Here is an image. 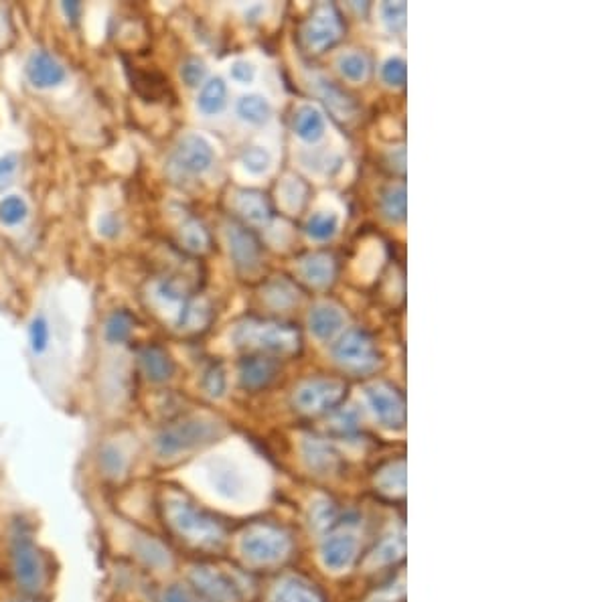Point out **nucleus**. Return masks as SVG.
Returning a JSON list of instances; mask_svg holds the SVG:
<instances>
[{
    "mask_svg": "<svg viewBox=\"0 0 608 602\" xmlns=\"http://www.w3.org/2000/svg\"><path fill=\"white\" fill-rule=\"evenodd\" d=\"M232 78L240 84H252L256 78V69L248 61H236L232 65Z\"/></svg>",
    "mask_w": 608,
    "mask_h": 602,
    "instance_id": "nucleus-43",
    "label": "nucleus"
},
{
    "mask_svg": "<svg viewBox=\"0 0 608 602\" xmlns=\"http://www.w3.org/2000/svg\"><path fill=\"white\" fill-rule=\"evenodd\" d=\"M402 548H404V542H402V540H400V542H396V540L384 542L382 548H379V550L375 552V560H379V562H392V560L398 556L396 552H402Z\"/></svg>",
    "mask_w": 608,
    "mask_h": 602,
    "instance_id": "nucleus-44",
    "label": "nucleus"
},
{
    "mask_svg": "<svg viewBox=\"0 0 608 602\" xmlns=\"http://www.w3.org/2000/svg\"><path fill=\"white\" fill-rule=\"evenodd\" d=\"M278 375V363L266 355H250L240 363V386L248 392L268 388Z\"/></svg>",
    "mask_w": 608,
    "mask_h": 602,
    "instance_id": "nucleus-12",
    "label": "nucleus"
},
{
    "mask_svg": "<svg viewBox=\"0 0 608 602\" xmlns=\"http://www.w3.org/2000/svg\"><path fill=\"white\" fill-rule=\"evenodd\" d=\"M100 232L106 236V238H114V236H118L120 234V221H118V217L116 215H106V217H102V221H100Z\"/></svg>",
    "mask_w": 608,
    "mask_h": 602,
    "instance_id": "nucleus-45",
    "label": "nucleus"
},
{
    "mask_svg": "<svg viewBox=\"0 0 608 602\" xmlns=\"http://www.w3.org/2000/svg\"><path fill=\"white\" fill-rule=\"evenodd\" d=\"M406 3H386L384 5V19L392 31H404L406 29Z\"/></svg>",
    "mask_w": 608,
    "mask_h": 602,
    "instance_id": "nucleus-39",
    "label": "nucleus"
},
{
    "mask_svg": "<svg viewBox=\"0 0 608 602\" xmlns=\"http://www.w3.org/2000/svg\"><path fill=\"white\" fill-rule=\"evenodd\" d=\"M225 100H227V86L223 84L221 78H215V80H209L201 94H199V110L203 114H217L223 110L225 106Z\"/></svg>",
    "mask_w": 608,
    "mask_h": 602,
    "instance_id": "nucleus-26",
    "label": "nucleus"
},
{
    "mask_svg": "<svg viewBox=\"0 0 608 602\" xmlns=\"http://www.w3.org/2000/svg\"><path fill=\"white\" fill-rule=\"evenodd\" d=\"M343 327V315L335 307H317L311 313V331L319 339L333 337Z\"/></svg>",
    "mask_w": 608,
    "mask_h": 602,
    "instance_id": "nucleus-24",
    "label": "nucleus"
},
{
    "mask_svg": "<svg viewBox=\"0 0 608 602\" xmlns=\"http://www.w3.org/2000/svg\"><path fill=\"white\" fill-rule=\"evenodd\" d=\"M140 365L146 378L155 384H163L171 380L175 373V363L171 355L159 345H148L140 351Z\"/></svg>",
    "mask_w": 608,
    "mask_h": 602,
    "instance_id": "nucleus-15",
    "label": "nucleus"
},
{
    "mask_svg": "<svg viewBox=\"0 0 608 602\" xmlns=\"http://www.w3.org/2000/svg\"><path fill=\"white\" fill-rule=\"evenodd\" d=\"M165 602H189V596L183 588L179 586H171L165 594Z\"/></svg>",
    "mask_w": 608,
    "mask_h": 602,
    "instance_id": "nucleus-46",
    "label": "nucleus"
},
{
    "mask_svg": "<svg viewBox=\"0 0 608 602\" xmlns=\"http://www.w3.org/2000/svg\"><path fill=\"white\" fill-rule=\"evenodd\" d=\"M307 457L311 461V465L315 469H323V471H331L333 465H335V457L329 450L327 444H321V442H309L307 444Z\"/></svg>",
    "mask_w": 608,
    "mask_h": 602,
    "instance_id": "nucleus-35",
    "label": "nucleus"
},
{
    "mask_svg": "<svg viewBox=\"0 0 608 602\" xmlns=\"http://www.w3.org/2000/svg\"><path fill=\"white\" fill-rule=\"evenodd\" d=\"M181 242L189 252L201 254L205 250H209L211 238L209 232L205 230V225L197 219H189L183 228H181Z\"/></svg>",
    "mask_w": 608,
    "mask_h": 602,
    "instance_id": "nucleus-27",
    "label": "nucleus"
},
{
    "mask_svg": "<svg viewBox=\"0 0 608 602\" xmlns=\"http://www.w3.org/2000/svg\"><path fill=\"white\" fill-rule=\"evenodd\" d=\"M205 73H207V67L203 61L199 59H189L183 69H181V75H183V82L191 88L199 86L203 80H205Z\"/></svg>",
    "mask_w": 608,
    "mask_h": 602,
    "instance_id": "nucleus-40",
    "label": "nucleus"
},
{
    "mask_svg": "<svg viewBox=\"0 0 608 602\" xmlns=\"http://www.w3.org/2000/svg\"><path fill=\"white\" fill-rule=\"evenodd\" d=\"M132 90L146 102H159L167 96L169 82L159 71H142L128 67Z\"/></svg>",
    "mask_w": 608,
    "mask_h": 602,
    "instance_id": "nucleus-17",
    "label": "nucleus"
},
{
    "mask_svg": "<svg viewBox=\"0 0 608 602\" xmlns=\"http://www.w3.org/2000/svg\"><path fill=\"white\" fill-rule=\"evenodd\" d=\"M236 209L250 223H266L272 215V207L260 191H240L236 195Z\"/></svg>",
    "mask_w": 608,
    "mask_h": 602,
    "instance_id": "nucleus-20",
    "label": "nucleus"
},
{
    "mask_svg": "<svg viewBox=\"0 0 608 602\" xmlns=\"http://www.w3.org/2000/svg\"><path fill=\"white\" fill-rule=\"evenodd\" d=\"M321 96L329 108V112L341 120V122H353L357 116H359V106L357 102L341 88H337L333 82H327V80H321Z\"/></svg>",
    "mask_w": 608,
    "mask_h": 602,
    "instance_id": "nucleus-19",
    "label": "nucleus"
},
{
    "mask_svg": "<svg viewBox=\"0 0 608 602\" xmlns=\"http://www.w3.org/2000/svg\"><path fill=\"white\" fill-rule=\"evenodd\" d=\"M347 394V386L337 380H311L294 394V404L304 412H321L337 406Z\"/></svg>",
    "mask_w": 608,
    "mask_h": 602,
    "instance_id": "nucleus-8",
    "label": "nucleus"
},
{
    "mask_svg": "<svg viewBox=\"0 0 608 602\" xmlns=\"http://www.w3.org/2000/svg\"><path fill=\"white\" fill-rule=\"evenodd\" d=\"M102 465H104V469L108 471V475H120V473L124 471V459H122V455L118 453V450L112 448V446L104 448V453H102Z\"/></svg>",
    "mask_w": 608,
    "mask_h": 602,
    "instance_id": "nucleus-41",
    "label": "nucleus"
},
{
    "mask_svg": "<svg viewBox=\"0 0 608 602\" xmlns=\"http://www.w3.org/2000/svg\"><path fill=\"white\" fill-rule=\"evenodd\" d=\"M384 80L390 84V86H398L402 88L406 84V78H408V69H406V61L402 57H392L386 61L384 69Z\"/></svg>",
    "mask_w": 608,
    "mask_h": 602,
    "instance_id": "nucleus-37",
    "label": "nucleus"
},
{
    "mask_svg": "<svg viewBox=\"0 0 608 602\" xmlns=\"http://www.w3.org/2000/svg\"><path fill=\"white\" fill-rule=\"evenodd\" d=\"M384 213L392 221L406 219V187L398 185L386 191L384 195Z\"/></svg>",
    "mask_w": 608,
    "mask_h": 602,
    "instance_id": "nucleus-30",
    "label": "nucleus"
},
{
    "mask_svg": "<svg viewBox=\"0 0 608 602\" xmlns=\"http://www.w3.org/2000/svg\"><path fill=\"white\" fill-rule=\"evenodd\" d=\"M343 35V21L333 5H319L300 27V43L309 53H323Z\"/></svg>",
    "mask_w": 608,
    "mask_h": 602,
    "instance_id": "nucleus-4",
    "label": "nucleus"
},
{
    "mask_svg": "<svg viewBox=\"0 0 608 602\" xmlns=\"http://www.w3.org/2000/svg\"><path fill=\"white\" fill-rule=\"evenodd\" d=\"M17 167H19V159L15 155L0 157V191H3L11 183Z\"/></svg>",
    "mask_w": 608,
    "mask_h": 602,
    "instance_id": "nucleus-42",
    "label": "nucleus"
},
{
    "mask_svg": "<svg viewBox=\"0 0 608 602\" xmlns=\"http://www.w3.org/2000/svg\"><path fill=\"white\" fill-rule=\"evenodd\" d=\"M274 602H323V598L311 584L292 578L276 588Z\"/></svg>",
    "mask_w": 608,
    "mask_h": 602,
    "instance_id": "nucleus-23",
    "label": "nucleus"
},
{
    "mask_svg": "<svg viewBox=\"0 0 608 602\" xmlns=\"http://www.w3.org/2000/svg\"><path fill=\"white\" fill-rule=\"evenodd\" d=\"M207 473H209V483L217 495L232 501H240L246 497L248 493L246 477L236 465L227 461H215Z\"/></svg>",
    "mask_w": 608,
    "mask_h": 602,
    "instance_id": "nucleus-13",
    "label": "nucleus"
},
{
    "mask_svg": "<svg viewBox=\"0 0 608 602\" xmlns=\"http://www.w3.org/2000/svg\"><path fill=\"white\" fill-rule=\"evenodd\" d=\"M333 355L345 369L355 373L373 371L379 363L375 341L371 339L369 333L361 329H353L345 333V337L335 345Z\"/></svg>",
    "mask_w": 608,
    "mask_h": 602,
    "instance_id": "nucleus-5",
    "label": "nucleus"
},
{
    "mask_svg": "<svg viewBox=\"0 0 608 602\" xmlns=\"http://www.w3.org/2000/svg\"><path fill=\"white\" fill-rule=\"evenodd\" d=\"M27 213H29L27 203L17 195L0 201V221L5 225H19L21 221H25Z\"/></svg>",
    "mask_w": 608,
    "mask_h": 602,
    "instance_id": "nucleus-31",
    "label": "nucleus"
},
{
    "mask_svg": "<svg viewBox=\"0 0 608 602\" xmlns=\"http://www.w3.org/2000/svg\"><path fill=\"white\" fill-rule=\"evenodd\" d=\"M339 69H341V73L345 75L347 80L361 82V80H365L369 67H367V61H365L363 55H359V53H347V55H343L339 59Z\"/></svg>",
    "mask_w": 608,
    "mask_h": 602,
    "instance_id": "nucleus-32",
    "label": "nucleus"
},
{
    "mask_svg": "<svg viewBox=\"0 0 608 602\" xmlns=\"http://www.w3.org/2000/svg\"><path fill=\"white\" fill-rule=\"evenodd\" d=\"M288 548V538L280 530L270 528V525H256L242 540L244 554L250 560L264 564L280 560L282 556H286Z\"/></svg>",
    "mask_w": 608,
    "mask_h": 602,
    "instance_id": "nucleus-7",
    "label": "nucleus"
},
{
    "mask_svg": "<svg viewBox=\"0 0 608 602\" xmlns=\"http://www.w3.org/2000/svg\"><path fill=\"white\" fill-rule=\"evenodd\" d=\"M134 325H136V319L120 309V311H114L108 321H106V327H104V337L110 345H118V343H124L130 339L132 331H134Z\"/></svg>",
    "mask_w": 608,
    "mask_h": 602,
    "instance_id": "nucleus-25",
    "label": "nucleus"
},
{
    "mask_svg": "<svg viewBox=\"0 0 608 602\" xmlns=\"http://www.w3.org/2000/svg\"><path fill=\"white\" fill-rule=\"evenodd\" d=\"M300 272L311 284L323 286L335 276V262L327 254H311L309 258L302 260Z\"/></svg>",
    "mask_w": 608,
    "mask_h": 602,
    "instance_id": "nucleus-22",
    "label": "nucleus"
},
{
    "mask_svg": "<svg viewBox=\"0 0 608 602\" xmlns=\"http://www.w3.org/2000/svg\"><path fill=\"white\" fill-rule=\"evenodd\" d=\"M227 240H230L232 260L242 274L248 276L260 268L262 246L250 230L242 228V225H232V228L227 230Z\"/></svg>",
    "mask_w": 608,
    "mask_h": 602,
    "instance_id": "nucleus-10",
    "label": "nucleus"
},
{
    "mask_svg": "<svg viewBox=\"0 0 608 602\" xmlns=\"http://www.w3.org/2000/svg\"><path fill=\"white\" fill-rule=\"evenodd\" d=\"M193 582L197 584V588H201L213 600L227 602V600L236 598L234 582L221 572H215V570H209V568H197L193 572Z\"/></svg>",
    "mask_w": 608,
    "mask_h": 602,
    "instance_id": "nucleus-18",
    "label": "nucleus"
},
{
    "mask_svg": "<svg viewBox=\"0 0 608 602\" xmlns=\"http://www.w3.org/2000/svg\"><path fill=\"white\" fill-rule=\"evenodd\" d=\"M173 165H177V169L183 173L203 175L213 165V148L201 136H185L175 148Z\"/></svg>",
    "mask_w": 608,
    "mask_h": 602,
    "instance_id": "nucleus-9",
    "label": "nucleus"
},
{
    "mask_svg": "<svg viewBox=\"0 0 608 602\" xmlns=\"http://www.w3.org/2000/svg\"><path fill=\"white\" fill-rule=\"evenodd\" d=\"M337 228H339V219L335 213H315L307 223V232L315 240H329L331 236H335Z\"/></svg>",
    "mask_w": 608,
    "mask_h": 602,
    "instance_id": "nucleus-29",
    "label": "nucleus"
},
{
    "mask_svg": "<svg viewBox=\"0 0 608 602\" xmlns=\"http://www.w3.org/2000/svg\"><path fill=\"white\" fill-rule=\"evenodd\" d=\"M294 132L307 142H317L325 134V120L313 106H302L294 114Z\"/></svg>",
    "mask_w": 608,
    "mask_h": 602,
    "instance_id": "nucleus-21",
    "label": "nucleus"
},
{
    "mask_svg": "<svg viewBox=\"0 0 608 602\" xmlns=\"http://www.w3.org/2000/svg\"><path fill=\"white\" fill-rule=\"evenodd\" d=\"M238 114L250 124H264L272 116L270 104L260 96H244L238 102Z\"/></svg>",
    "mask_w": 608,
    "mask_h": 602,
    "instance_id": "nucleus-28",
    "label": "nucleus"
},
{
    "mask_svg": "<svg viewBox=\"0 0 608 602\" xmlns=\"http://www.w3.org/2000/svg\"><path fill=\"white\" fill-rule=\"evenodd\" d=\"M234 341L244 349H258L276 357H290L300 349V331L294 325L246 319L238 325Z\"/></svg>",
    "mask_w": 608,
    "mask_h": 602,
    "instance_id": "nucleus-1",
    "label": "nucleus"
},
{
    "mask_svg": "<svg viewBox=\"0 0 608 602\" xmlns=\"http://www.w3.org/2000/svg\"><path fill=\"white\" fill-rule=\"evenodd\" d=\"M138 554H140L150 566H165V564L169 562V556H167L165 548H163L159 542L150 540V538H144V540L138 542Z\"/></svg>",
    "mask_w": 608,
    "mask_h": 602,
    "instance_id": "nucleus-36",
    "label": "nucleus"
},
{
    "mask_svg": "<svg viewBox=\"0 0 608 602\" xmlns=\"http://www.w3.org/2000/svg\"><path fill=\"white\" fill-rule=\"evenodd\" d=\"M11 554L19 586L27 592H39L45 580V566L35 542L27 534H17L13 540Z\"/></svg>",
    "mask_w": 608,
    "mask_h": 602,
    "instance_id": "nucleus-6",
    "label": "nucleus"
},
{
    "mask_svg": "<svg viewBox=\"0 0 608 602\" xmlns=\"http://www.w3.org/2000/svg\"><path fill=\"white\" fill-rule=\"evenodd\" d=\"M365 394H367V400H369L375 416L382 420L386 426H392V428H402L404 426L406 404H404V398L398 392H394L388 386L375 384V386H369L365 390Z\"/></svg>",
    "mask_w": 608,
    "mask_h": 602,
    "instance_id": "nucleus-11",
    "label": "nucleus"
},
{
    "mask_svg": "<svg viewBox=\"0 0 608 602\" xmlns=\"http://www.w3.org/2000/svg\"><path fill=\"white\" fill-rule=\"evenodd\" d=\"M27 78L37 88H55L65 80V67L51 53L35 51L27 61Z\"/></svg>",
    "mask_w": 608,
    "mask_h": 602,
    "instance_id": "nucleus-14",
    "label": "nucleus"
},
{
    "mask_svg": "<svg viewBox=\"0 0 608 602\" xmlns=\"http://www.w3.org/2000/svg\"><path fill=\"white\" fill-rule=\"evenodd\" d=\"M223 434L221 424L207 418H191L177 424L167 426L157 436V453L161 457H175L179 453H187L197 446L209 444Z\"/></svg>",
    "mask_w": 608,
    "mask_h": 602,
    "instance_id": "nucleus-2",
    "label": "nucleus"
},
{
    "mask_svg": "<svg viewBox=\"0 0 608 602\" xmlns=\"http://www.w3.org/2000/svg\"><path fill=\"white\" fill-rule=\"evenodd\" d=\"M242 163H244V167H246L250 173L262 175V173H266V171L270 169L272 159H270V155L266 153L264 148L252 146V148H248L246 153L242 155Z\"/></svg>",
    "mask_w": 608,
    "mask_h": 602,
    "instance_id": "nucleus-34",
    "label": "nucleus"
},
{
    "mask_svg": "<svg viewBox=\"0 0 608 602\" xmlns=\"http://www.w3.org/2000/svg\"><path fill=\"white\" fill-rule=\"evenodd\" d=\"M357 556V540L349 534H335L323 544V564L331 570L349 568Z\"/></svg>",
    "mask_w": 608,
    "mask_h": 602,
    "instance_id": "nucleus-16",
    "label": "nucleus"
},
{
    "mask_svg": "<svg viewBox=\"0 0 608 602\" xmlns=\"http://www.w3.org/2000/svg\"><path fill=\"white\" fill-rule=\"evenodd\" d=\"M49 337H51V331H49L47 319L43 315H37L29 327V341H31V349L35 355H41L49 347Z\"/></svg>",
    "mask_w": 608,
    "mask_h": 602,
    "instance_id": "nucleus-33",
    "label": "nucleus"
},
{
    "mask_svg": "<svg viewBox=\"0 0 608 602\" xmlns=\"http://www.w3.org/2000/svg\"><path fill=\"white\" fill-rule=\"evenodd\" d=\"M63 13L67 15V19H71L75 23L82 15V5L80 3H63Z\"/></svg>",
    "mask_w": 608,
    "mask_h": 602,
    "instance_id": "nucleus-47",
    "label": "nucleus"
},
{
    "mask_svg": "<svg viewBox=\"0 0 608 602\" xmlns=\"http://www.w3.org/2000/svg\"><path fill=\"white\" fill-rule=\"evenodd\" d=\"M167 515L173 523V528L185 536L187 540L201 544V546H215L223 540V530L203 509L195 507L189 501L173 499L167 503Z\"/></svg>",
    "mask_w": 608,
    "mask_h": 602,
    "instance_id": "nucleus-3",
    "label": "nucleus"
},
{
    "mask_svg": "<svg viewBox=\"0 0 608 602\" xmlns=\"http://www.w3.org/2000/svg\"><path fill=\"white\" fill-rule=\"evenodd\" d=\"M203 388L207 390L209 396H223L225 392V371L219 363H213L207 371H205V378H203Z\"/></svg>",
    "mask_w": 608,
    "mask_h": 602,
    "instance_id": "nucleus-38",
    "label": "nucleus"
}]
</instances>
